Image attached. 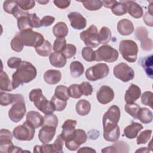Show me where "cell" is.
Returning <instances> with one entry per match:
<instances>
[{
  "label": "cell",
  "mask_w": 153,
  "mask_h": 153,
  "mask_svg": "<svg viewBox=\"0 0 153 153\" xmlns=\"http://www.w3.org/2000/svg\"><path fill=\"white\" fill-rule=\"evenodd\" d=\"M114 76L123 82H128L134 77V70L125 63L117 65L113 69Z\"/></svg>",
  "instance_id": "obj_10"
},
{
  "label": "cell",
  "mask_w": 153,
  "mask_h": 153,
  "mask_svg": "<svg viewBox=\"0 0 153 153\" xmlns=\"http://www.w3.org/2000/svg\"><path fill=\"white\" fill-rule=\"evenodd\" d=\"M51 101L54 105L55 110L57 111H62L65 109L67 105V101L58 98L54 94L52 97Z\"/></svg>",
  "instance_id": "obj_40"
},
{
  "label": "cell",
  "mask_w": 153,
  "mask_h": 153,
  "mask_svg": "<svg viewBox=\"0 0 153 153\" xmlns=\"http://www.w3.org/2000/svg\"><path fill=\"white\" fill-rule=\"evenodd\" d=\"M94 51L95 60L97 62L112 63L118 59L119 56L117 50L109 45H102Z\"/></svg>",
  "instance_id": "obj_5"
},
{
  "label": "cell",
  "mask_w": 153,
  "mask_h": 153,
  "mask_svg": "<svg viewBox=\"0 0 153 153\" xmlns=\"http://www.w3.org/2000/svg\"><path fill=\"white\" fill-rule=\"evenodd\" d=\"M11 49L16 52H20L23 50L24 45L21 41L20 38L16 35V36L12 39L10 44Z\"/></svg>",
  "instance_id": "obj_47"
},
{
  "label": "cell",
  "mask_w": 153,
  "mask_h": 153,
  "mask_svg": "<svg viewBox=\"0 0 153 153\" xmlns=\"http://www.w3.org/2000/svg\"><path fill=\"white\" fill-rule=\"evenodd\" d=\"M120 118V109L117 105L111 106L103 117V132L115 128L118 126Z\"/></svg>",
  "instance_id": "obj_3"
},
{
  "label": "cell",
  "mask_w": 153,
  "mask_h": 153,
  "mask_svg": "<svg viewBox=\"0 0 153 153\" xmlns=\"http://www.w3.org/2000/svg\"><path fill=\"white\" fill-rule=\"evenodd\" d=\"M137 119H139L143 124H148L152 120V113L148 108H140L137 114Z\"/></svg>",
  "instance_id": "obj_31"
},
{
  "label": "cell",
  "mask_w": 153,
  "mask_h": 153,
  "mask_svg": "<svg viewBox=\"0 0 153 153\" xmlns=\"http://www.w3.org/2000/svg\"><path fill=\"white\" fill-rule=\"evenodd\" d=\"M0 89L1 91H11L13 89L12 82H11L7 74L1 70L0 74Z\"/></svg>",
  "instance_id": "obj_29"
},
{
  "label": "cell",
  "mask_w": 153,
  "mask_h": 153,
  "mask_svg": "<svg viewBox=\"0 0 153 153\" xmlns=\"http://www.w3.org/2000/svg\"><path fill=\"white\" fill-rule=\"evenodd\" d=\"M33 103L36 108L45 115L53 114L56 111L52 102L51 100L48 101L43 94L36 99Z\"/></svg>",
  "instance_id": "obj_12"
},
{
  "label": "cell",
  "mask_w": 153,
  "mask_h": 153,
  "mask_svg": "<svg viewBox=\"0 0 153 153\" xmlns=\"http://www.w3.org/2000/svg\"><path fill=\"white\" fill-rule=\"evenodd\" d=\"M143 20L145 22L146 25L149 26H153V18H152V15L150 14L148 12L145 13L143 17Z\"/></svg>",
  "instance_id": "obj_57"
},
{
  "label": "cell",
  "mask_w": 153,
  "mask_h": 153,
  "mask_svg": "<svg viewBox=\"0 0 153 153\" xmlns=\"http://www.w3.org/2000/svg\"><path fill=\"white\" fill-rule=\"evenodd\" d=\"M62 74L58 70L49 69L44 74V79L46 83L49 84H56L61 79Z\"/></svg>",
  "instance_id": "obj_24"
},
{
  "label": "cell",
  "mask_w": 153,
  "mask_h": 153,
  "mask_svg": "<svg viewBox=\"0 0 153 153\" xmlns=\"http://www.w3.org/2000/svg\"><path fill=\"white\" fill-rule=\"evenodd\" d=\"M140 107L136 103H127L124 106L125 111L127 113H128L130 115H131L133 118L137 119V114L140 109Z\"/></svg>",
  "instance_id": "obj_39"
},
{
  "label": "cell",
  "mask_w": 153,
  "mask_h": 153,
  "mask_svg": "<svg viewBox=\"0 0 153 153\" xmlns=\"http://www.w3.org/2000/svg\"><path fill=\"white\" fill-rule=\"evenodd\" d=\"M44 118V125L52 126L55 128L57 127L58 125V118L55 114H51L45 115Z\"/></svg>",
  "instance_id": "obj_44"
},
{
  "label": "cell",
  "mask_w": 153,
  "mask_h": 153,
  "mask_svg": "<svg viewBox=\"0 0 153 153\" xmlns=\"http://www.w3.org/2000/svg\"><path fill=\"white\" fill-rule=\"evenodd\" d=\"M56 128L54 127L43 125V127L39 130L38 133L39 140L43 144L48 143L54 137L56 133Z\"/></svg>",
  "instance_id": "obj_16"
},
{
  "label": "cell",
  "mask_w": 153,
  "mask_h": 153,
  "mask_svg": "<svg viewBox=\"0 0 153 153\" xmlns=\"http://www.w3.org/2000/svg\"><path fill=\"white\" fill-rule=\"evenodd\" d=\"M55 20V18L53 16H46L42 17L41 20V26L44 27H47L51 25Z\"/></svg>",
  "instance_id": "obj_54"
},
{
  "label": "cell",
  "mask_w": 153,
  "mask_h": 153,
  "mask_svg": "<svg viewBox=\"0 0 153 153\" xmlns=\"http://www.w3.org/2000/svg\"><path fill=\"white\" fill-rule=\"evenodd\" d=\"M152 2L151 4L149 5V6L148 7V13H149L150 14L152 15Z\"/></svg>",
  "instance_id": "obj_61"
},
{
  "label": "cell",
  "mask_w": 153,
  "mask_h": 153,
  "mask_svg": "<svg viewBox=\"0 0 153 153\" xmlns=\"http://www.w3.org/2000/svg\"><path fill=\"white\" fill-rule=\"evenodd\" d=\"M133 23L126 19H122L118 22L117 30L121 35H129L134 31Z\"/></svg>",
  "instance_id": "obj_21"
},
{
  "label": "cell",
  "mask_w": 153,
  "mask_h": 153,
  "mask_svg": "<svg viewBox=\"0 0 153 153\" xmlns=\"http://www.w3.org/2000/svg\"><path fill=\"white\" fill-rule=\"evenodd\" d=\"M51 65L55 68H63L66 63V58L61 52H53L49 57Z\"/></svg>",
  "instance_id": "obj_23"
},
{
  "label": "cell",
  "mask_w": 153,
  "mask_h": 153,
  "mask_svg": "<svg viewBox=\"0 0 153 153\" xmlns=\"http://www.w3.org/2000/svg\"><path fill=\"white\" fill-rule=\"evenodd\" d=\"M53 33L57 38H65L68 33V26L64 22H58L53 26Z\"/></svg>",
  "instance_id": "obj_26"
},
{
  "label": "cell",
  "mask_w": 153,
  "mask_h": 153,
  "mask_svg": "<svg viewBox=\"0 0 153 153\" xmlns=\"http://www.w3.org/2000/svg\"><path fill=\"white\" fill-rule=\"evenodd\" d=\"M69 93L70 97L74 98V99H78L81 97L82 95L80 88H79V85L76 84H74L71 85L69 88Z\"/></svg>",
  "instance_id": "obj_46"
},
{
  "label": "cell",
  "mask_w": 153,
  "mask_h": 153,
  "mask_svg": "<svg viewBox=\"0 0 153 153\" xmlns=\"http://www.w3.org/2000/svg\"><path fill=\"white\" fill-rule=\"evenodd\" d=\"M70 73L73 78H78L84 72L83 65L79 61H74L70 64Z\"/></svg>",
  "instance_id": "obj_30"
},
{
  "label": "cell",
  "mask_w": 153,
  "mask_h": 153,
  "mask_svg": "<svg viewBox=\"0 0 153 153\" xmlns=\"http://www.w3.org/2000/svg\"><path fill=\"white\" fill-rule=\"evenodd\" d=\"M29 18L30 19L33 27L38 28L41 26V20L36 16V14L35 13L29 14Z\"/></svg>",
  "instance_id": "obj_55"
},
{
  "label": "cell",
  "mask_w": 153,
  "mask_h": 153,
  "mask_svg": "<svg viewBox=\"0 0 153 153\" xmlns=\"http://www.w3.org/2000/svg\"><path fill=\"white\" fill-rule=\"evenodd\" d=\"M140 95V88L137 85L131 84L126 91L124 99L127 103H132L138 99Z\"/></svg>",
  "instance_id": "obj_18"
},
{
  "label": "cell",
  "mask_w": 153,
  "mask_h": 153,
  "mask_svg": "<svg viewBox=\"0 0 153 153\" xmlns=\"http://www.w3.org/2000/svg\"><path fill=\"white\" fill-rule=\"evenodd\" d=\"M96 152V150L90 147H82L78 151V152Z\"/></svg>",
  "instance_id": "obj_59"
},
{
  "label": "cell",
  "mask_w": 153,
  "mask_h": 153,
  "mask_svg": "<svg viewBox=\"0 0 153 153\" xmlns=\"http://www.w3.org/2000/svg\"><path fill=\"white\" fill-rule=\"evenodd\" d=\"M79 85L80 90L83 95L88 96L92 94L93 88L92 85L88 82H82Z\"/></svg>",
  "instance_id": "obj_50"
},
{
  "label": "cell",
  "mask_w": 153,
  "mask_h": 153,
  "mask_svg": "<svg viewBox=\"0 0 153 153\" xmlns=\"http://www.w3.org/2000/svg\"><path fill=\"white\" fill-rule=\"evenodd\" d=\"M84 7L89 11H96L100 9L102 6V1H81Z\"/></svg>",
  "instance_id": "obj_38"
},
{
  "label": "cell",
  "mask_w": 153,
  "mask_h": 153,
  "mask_svg": "<svg viewBox=\"0 0 153 153\" xmlns=\"http://www.w3.org/2000/svg\"><path fill=\"white\" fill-rule=\"evenodd\" d=\"M143 128L142 124L136 122H132L131 124L127 126L124 130V135L128 139L135 138L138 133Z\"/></svg>",
  "instance_id": "obj_25"
},
{
  "label": "cell",
  "mask_w": 153,
  "mask_h": 153,
  "mask_svg": "<svg viewBox=\"0 0 153 153\" xmlns=\"http://www.w3.org/2000/svg\"><path fill=\"white\" fill-rule=\"evenodd\" d=\"M148 32L144 27H139L136 30V36L141 42V47L145 51H150L152 48V41L148 37Z\"/></svg>",
  "instance_id": "obj_13"
},
{
  "label": "cell",
  "mask_w": 153,
  "mask_h": 153,
  "mask_svg": "<svg viewBox=\"0 0 153 153\" xmlns=\"http://www.w3.org/2000/svg\"><path fill=\"white\" fill-rule=\"evenodd\" d=\"M26 121L35 128H36L44 125V118L38 112L31 111L26 115Z\"/></svg>",
  "instance_id": "obj_19"
},
{
  "label": "cell",
  "mask_w": 153,
  "mask_h": 153,
  "mask_svg": "<svg viewBox=\"0 0 153 153\" xmlns=\"http://www.w3.org/2000/svg\"><path fill=\"white\" fill-rule=\"evenodd\" d=\"M141 65L145 71L151 79L153 78V56L151 54L150 56H146L142 59L141 61Z\"/></svg>",
  "instance_id": "obj_28"
},
{
  "label": "cell",
  "mask_w": 153,
  "mask_h": 153,
  "mask_svg": "<svg viewBox=\"0 0 153 153\" xmlns=\"http://www.w3.org/2000/svg\"><path fill=\"white\" fill-rule=\"evenodd\" d=\"M96 97L98 102L101 104H107L114 98V92L109 86L102 85L97 91Z\"/></svg>",
  "instance_id": "obj_14"
},
{
  "label": "cell",
  "mask_w": 153,
  "mask_h": 153,
  "mask_svg": "<svg viewBox=\"0 0 153 153\" xmlns=\"http://www.w3.org/2000/svg\"><path fill=\"white\" fill-rule=\"evenodd\" d=\"M152 134L151 130H145L142 131L137 137V144H145L151 138Z\"/></svg>",
  "instance_id": "obj_42"
},
{
  "label": "cell",
  "mask_w": 153,
  "mask_h": 153,
  "mask_svg": "<svg viewBox=\"0 0 153 153\" xmlns=\"http://www.w3.org/2000/svg\"><path fill=\"white\" fill-rule=\"evenodd\" d=\"M68 17L71 22V26L74 29L81 30L86 27L87 20L80 13L71 12L69 13Z\"/></svg>",
  "instance_id": "obj_15"
},
{
  "label": "cell",
  "mask_w": 153,
  "mask_h": 153,
  "mask_svg": "<svg viewBox=\"0 0 153 153\" xmlns=\"http://www.w3.org/2000/svg\"><path fill=\"white\" fill-rule=\"evenodd\" d=\"M76 111L78 115L84 116L90 112L91 110V105L90 102L85 99L79 100L76 104Z\"/></svg>",
  "instance_id": "obj_27"
},
{
  "label": "cell",
  "mask_w": 153,
  "mask_h": 153,
  "mask_svg": "<svg viewBox=\"0 0 153 153\" xmlns=\"http://www.w3.org/2000/svg\"><path fill=\"white\" fill-rule=\"evenodd\" d=\"M152 96L153 93L151 91H145L141 96L142 103L146 106H149L152 109Z\"/></svg>",
  "instance_id": "obj_49"
},
{
  "label": "cell",
  "mask_w": 153,
  "mask_h": 153,
  "mask_svg": "<svg viewBox=\"0 0 153 153\" xmlns=\"http://www.w3.org/2000/svg\"><path fill=\"white\" fill-rule=\"evenodd\" d=\"M123 2L127 6V12L131 17L136 19H139L143 16V9L137 3L133 1H126Z\"/></svg>",
  "instance_id": "obj_20"
},
{
  "label": "cell",
  "mask_w": 153,
  "mask_h": 153,
  "mask_svg": "<svg viewBox=\"0 0 153 153\" xmlns=\"http://www.w3.org/2000/svg\"><path fill=\"white\" fill-rule=\"evenodd\" d=\"M99 37L100 44H106L111 38V32L110 29L106 26H103L99 32Z\"/></svg>",
  "instance_id": "obj_36"
},
{
  "label": "cell",
  "mask_w": 153,
  "mask_h": 153,
  "mask_svg": "<svg viewBox=\"0 0 153 153\" xmlns=\"http://www.w3.org/2000/svg\"><path fill=\"white\" fill-rule=\"evenodd\" d=\"M80 38L88 47L96 48L100 44L97 28L91 25L87 29L82 31L79 35Z\"/></svg>",
  "instance_id": "obj_8"
},
{
  "label": "cell",
  "mask_w": 153,
  "mask_h": 153,
  "mask_svg": "<svg viewBox=\"0 0 153 153\" xmlns=\"http://www.w3.org/2000/svg\"><path fill=\"white\" fill-rule=\"evenodd\" d=\"M77 124L76 121L68 119L66 120L62 125V131L60 134L65 141L71 136L75 130V126Z\"/></svg>",
  "instance_id": "obj_22"
},
{
  "label": "cell",
  "mask_w": 153,
  "mask_h": 153,
  "mask_svg": "<svg viewBox=\"0 0 153 153\" xmlns=\"http://www.w3.org/2000/svg\"><path fill=\"white\" fill-rule=\"evenodd\" d=\"M136 152H149V149H147L146 148H145V147H144V148H141L140 149H138L137 151H136Z\"/></svg>",
  "instance_id": "obj_60"
},
{
  "label": "cell",
  "mask_w": 153,
  "mask_h": 153,
  "mask_svg": "<svg viewBox=\"0 0 153 153\" xmlns=\"http://www.w3.org/2000/svg\"><path fill=\"white\" fill-rule=\"evenodd\" d=\"M26 112L25 101L17 102L13 104L11 108L8 111V117L10 119L14 122L18 123L23 118Z\"/></svg>",
  "instance_id": "obj_11"
},
{
  "label": "cell",
  "mask_w": 153,
  "mask_h": 153,
  "mask_svg": "<svg viewBox=\"0 0 153 153\" xmlns=\"http://www.w3.org/2000/svg\"><path fill=\"white\" fill-rule=\"evenodd\" d=\"M37 2H38V3H39V4H47V3H48L49 1H37Z\"/></svg>",
  "instance_id": "obj_62"
},
{
  "label": "cell",
  "mask_w": 153,
  "mask_h": 153,
  "mask_svg": "<svg viewBox=\"0 0 153 153\" xmlns=\"http://www.w3.org/2000/svg\"><path fill=\"white\" fill-rule=\"evenodd\" d=\"M120 136V127L118 126L115 128L103 132L104 139L109 142H114L118 140Z\"/></svg>",
  "instance_id": "obj_33"
},
{
  "label": "cell",
  "mask_w": 153,
  "mask_h": 153,
  "mask_svg": "<svg viewBox=\"0 0 153 153\" xmlns=\"http://www.w3.org/2000/svg\"><path fill=\"white\" fill-rule=\"evenodd\" d=\"M53 2L56 7L61 9L68 7L71 4V1L69 0H54Z\"/></svg>",
  "instance_id": "obj_56"
},
{
  "label": "cell",
  "mask_w": 153,
  "mask_h": 153,
  "mask_svg": "<svg viewBox=\"0 0 153 153\" xmlns=\"http://www.w3.org/2000/svg\"><path fill=\"white\" fill-rule=\"evenodd\" d=\"M37 71L35 67L30 62L22 61L20 66L12 75V85L16 89L20 85L28 83L36 76Z\"/></svg>",
  "instance_id": "obj_1"
},
{
  "label": "cell",
  "mask_w": 153,
  "mask_h": 153,
  "mask_svg": "<svg viewBox=\"0 0 153 153\" xmlns=\"http://www.w3.org/2000/svg\"><path fill=\"white\" fill-rule=\"evenodd\" d=\"M54 95L65 101H67L70 97L68 88L63 85H59L56 88Z\"/></svg>",
  "instance_id": "obj_35"
},
{
  "label": "cell",
  "mask_w": 153,
  "mask_h": 153,
  "mask_svg": "<svg viewBox=\"0 0 153 153\" xmlns=\"http://www.w3.org/2000/svg\"><path fill=\"white\" fill-rule=\"evenodd\" d=\"M22 61L20 58L13 57L10 58L7 61V65L11 69H17L21 65Z\"/></svg>",
  "instance_id": "obj_52"
},
{
  "label": "cell",
  "mask_w": 153,
  "mask_h": 153,
  "mask_svg": "<svg viewBox=\"0 0 153 153\" xmlns=\"http://www.w3.org/2000/svg\"><path fill=\"white\" fill-rule=\"evenodd\" d=\"M21 101H25V99L20 94H11L2 91L0 93V103L2 106H8Z\"/></svg>",
  "instance_id": "obj_17"
},
{
  "label": "cell",
  "mask_w": 153,
  "mask_h": 153,
  "mask_svg": "<svg viewBox=\"0 0 153 153\" xmlns=\"http://www.w3.org/2000/svg\"><path fill=\"white\" fill-rule=\"evenodd\" d=\"M3 8L4 11L7 13L14 15L19 10L17 1L14 0H7L3 3Z\"/></svg>",
  "instance_id": "obj_34"
},
{
  "label": "cell",
  "mask_w": 153,
  "mask_h": 153,
  "mask_svg": "<svg viewBox=\"0 0 153 153\" xmlns=\"http://www.w3.org/2000/svg\"><path fill=\"white\" fill-rule=\"evenodd\" d=\"M62 53L66 59H69L75 55L76 53V48L73 44H68L66 45Z\"/></svg>",
  "instance_id": "obj_43"
},
{
  "label": "cell",
  "mask_w": 153,
  "mask_h": 153,
  "mask_svg": "<svg viewBox=\"0 0 153 153\" xmlns=\"http://www.w3.org/2000/svg\"><path fill=\"white\" fill-rule=\"evenodd\" d=\"M20 38L24 45L28 47H34L35 48L39 47L44 42V36L38 32L32 30L22 31L16 34Z\"/></svg>",
  "instance_id": "obj_4"
},
{
  "label": "cell",
  "mask_w": 153,
  "mask_h": 153,
  "mask_svg": "<svg viewBox=\"0 0 153 153\" xmlns=\"http://www.w3.org/2000/svg\"><path fill=\"white\" fill-rule=\"evenodd\" d=\"M109 72L108 66L105 63H100L88 68L86 70L85 75L88 80L95 81L107 76Z\"/></svg>",
  "instance_id": "obj_6"
},
{
  "label": "cell",
  "mask_w": 153,
  "mask_h": 153,
  "mask_svg": "<svg viewBox=\"0 0 153 153\" xmlns=\"http://www.w3.org/2000/svg\"><path fill=\"white\" fill-rule=\"evenodd\" d=\"M102 5L108 8H112L113 6L117 2V1L114 0H105V1H102Z\"/></svg>",
  "instance_id": "obj_58"
},
{
  "label": "cell",
  "mask_w": 153,
  "mask_h": 153,
  "mask_svg": "<svg viewBox=\"0 0 153 153\" xmlns=\"http://www.w3.org/2000/svg\"><path fill=\"white\" fill-rule=\"evenodd\" d=\"M66 45V41L65 38H57L54 42L53 49L54 52H62Z\"/></svg>",
  "instance_id": "obj_45"
},
{
  "label": "cell",
  "mask_w": 153,
  "mask_h": 153,
  "mask_svg": "<svg viewBox=\"0 0 153 153\" xmlns=\"http://www.w3.org/2000/svg\"><path fill=\"white\" fill-rule=\"evenodd\" d=\"M35 128L27 121L15 127L13 134L14 137L19 140L29 141L32 140L35 135Z\"/></svg>",
  "instance_id": "obj_7"
},
{
  "label": "cell",
  "mask_w": 153,
  "mask_h": 153,
  "mask_svg": "<svg viewBox=\"0 0 153 153\" xmlns=\"http://www.w3.org/2000/svg\"><path fill=\"white\" fill-rule=\"evenodd\" d=\"M82 56L85 60L93 62L95 60V51L90 47H84L82 50Z\"/></svg>",
  "instance_id": "obj_41"
},
{
  "label": "cell",
  "mask_w": 153,
  "mask_h": 153,
  "mask_svg": "<svg viewBox=\"0 0 153 153\" xmlns=\"http://www.w3.org/2000/svg\"><path fill=\"white\" fill-rule=\"evenodd\" d=\"M111 9L112 13L118 16H123L127 13V6L123 1L117 2Z\"/></svg>",
  "instance_id": "obj_37"
},
{
  "label": "cell",
  "mask_w": 153,
  "mask_h": 153,
  "mask_svg": "<svg viewBox=\"0 0 153 153\" xmlns=\"http://www.w3.org/2000/svg\"><path fill=\"white\" fill-rule=\"evenodd\" d=\"M42 94V91L41 88H35L32 90L30 92L29 97L31 102H34L36 99H37Z\"/></svg>",
  "instance_id": "obj_53"
},
{
  "label": "cell",
  "mask_w": 153,
  "mask_h": 153,
  "mask_svg": "<svg viewBox=\"0 0 153 153\" xmlns=\"http://www.w3.org/2000/svg\"><path fill=\"white\" fill-rule=\"evenodd\" d=\"M119 51L124 59L133 63L136 62L138 53L137 44L133 40H122L119 45Z\"/></svg>",
  "instance_id": "obj_2"
},
{
  "label": "cell",
  "mask_w": 153,
  "mask_h": 153,
  "mask_svg": "<svg viewBox=\"0 0 153 153\" xmlns=\"http://www.w3.org/2000/svg\"><path fill=\"white\" fill-rule=\"evenodd\" d=\"M87 136L85 131L81 129H76L65 141V146L70 151H76L87 141Z\"/></svg>",
  "instance_id": "obj_9"
},
{
  "label": "cell",
  "mask_w": 153,
  "mask_h": 153,
  "mask_svg": "<svg viewBox=\"0 0 153 153\" xmlns=\"http://www.w3.org/2000/svg\"><path fill=\"white\" fill-rule=\"evenodd\" d=\"M65 140L60 134L57 136V139L53 144L54 152H63V146Z\"/></svg>",
  "instance_id": "obj_51"
},
{
  "label": "cell",
  "mask_w": 153,
  "mask_h": 153,
  "mask_svg": "<svg viewBox=\"0 0 153 153\" xmlns=\"http://www.w3.org/2000/svg\"><path fill=\"white\" fill-rule=\"evenodd\" d=\"M35 48L38 54L43 57H47L51 54L53 47L48 41L45 40L41 45Z\"/></svg>",
  "instance_id": "obj_32"
},
{
  "label": "cell",
  "mask_w": 153,
  "mask_h": 153,
  "mask_svg": "<svg viewBox=\"0 0 153 153\" xmlns=\"http://www.w3.org/2000/svg\"><path fill=\"white\" fill-rule=\"evenodd\" d=\"M17 3L19 8L23 11L30 10L35 5V1L33 0H19L17 1Z\"/></svg>",
  "instance_id": "obj_48"
}]
</instances>
